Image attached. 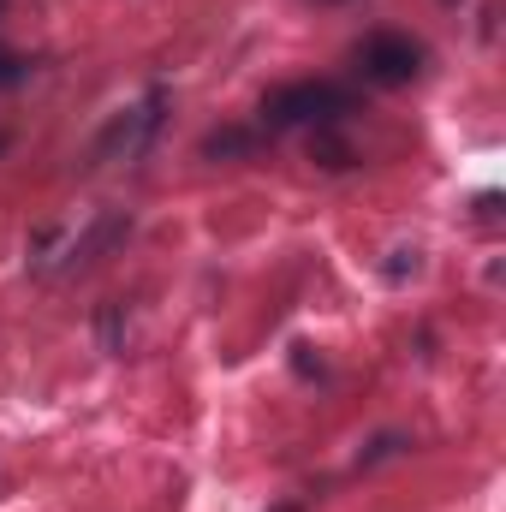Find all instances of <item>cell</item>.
I'll return each mask as SVG.
<instances>
[{
    "mask_svg": "<svg viewBox=\"0 0 506 512\" xmlns=\"http://www.w3.org/2000/svg\"><path fill=\"white\" fill-rule=\"evenodd\" d=\"M24 78H30V66L12 60V54H0V90H12V84H24Z\"/></svg>",
    "mask_w": 506,
    "mask_h": 512,
    "instance_id": "4",
    "label": "cell"
},
{
    "mask_svg": "<svg viewBox=\"0 0 506 512\" xmlns=\"http://www.w3.org/2000/svg\"><path fill=\"white\" fill-rule=\"evenodd\" d=\"M352 108V96L340 84H286L262 102V126L280 131V126H328Z\"/></svg>",
    "mask_w": 506,
    "mask_h": 512,
    "instance_id": "1",
    "label": "cell"
},
{
    "mask_svg": "<svg viewBox=\"0 0 506 512\" xmlns=\"http://www.w3.org/2000/svg\"><path fill=\"white\" fill-rule=\"evenodd\" d=\"M0 143H6V137H0Z\"/></svg>",
    "mask_w": 506,
    "mask_h": 512,
    "instance_id": "6",
    "label": "cell"
},
{
    "mask_svg": "<svg viewBox=\"0 0 506 512\" xmlns=\"http://www.w3.org/2000/svg\"><path fill=\"white\" fill-rule=\"evenodd\" d=\"M280 512H298V507H280Z\"/></svg>",
    "mask_w": 506,
    "mask_h": 512,
    "instance_id": "5",
    "label": "cell"
},
{
    "mask_svg": "<svg viewBox=\"0 0 506 512\" xmlns=\"http://www.w3.org/2000/svg\"><path fill=\"white\" fill-rule=\"evenodd\" d=\"M251 149H256V131H239V126L203 137V155H209V161H233V155H251Z\"/></svg>",
    "mask_w": 506,
    "mask_h": 512,
    "instance_id": "3",
    "label": "cell"
},
{
    "mask_svg": "<svg viewBox=\"0 0 506 512\" xmlns=\"http://www.w3.org/2000/svg\"><path fill=\"white\" fill-rule=\"evenodd\" d=\"M358 66H364V78H370V84H381V90H399V84H411V78L423 72V48H417L411 36L381 30V36H370V42L358 48Z\"/></svg>",
    "mask_w": 506,
    "mask_h": 512,
    "instance_id": "2",
    "label": "cell"
},
{
    "mask_svg": "<svg viewBox=\"0 0 506 512\" xmlns=\"http://www.w3.org/2000/svg\"><path fill=\"white\" fill-rule=\"evenodd\" d=\"M0 6H6V0H0Z\"/></svg>",
    "mask_w": 506,
    "mask_h": 512,
    "instance_id": "7",
    "label": "cell"
}]
</instances>
